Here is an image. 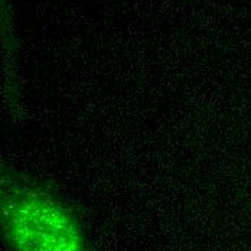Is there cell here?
Listing matches in <instances>:
<instances>
[{"label": "cell", "mask_w": 251, "mask_h": 251, "mask_svg": "<svg viewBox=\"0 0 251 251\" xmlns=\"http://www.w3.org/2000/svg\"><path fill=\"white\" fill-rule=\"evenodd\" d=\"M1 237L10 251H91L74 209L48 185L3 168Z\"/></svg>", "instance_id": "obj_1"}]
</instances>
